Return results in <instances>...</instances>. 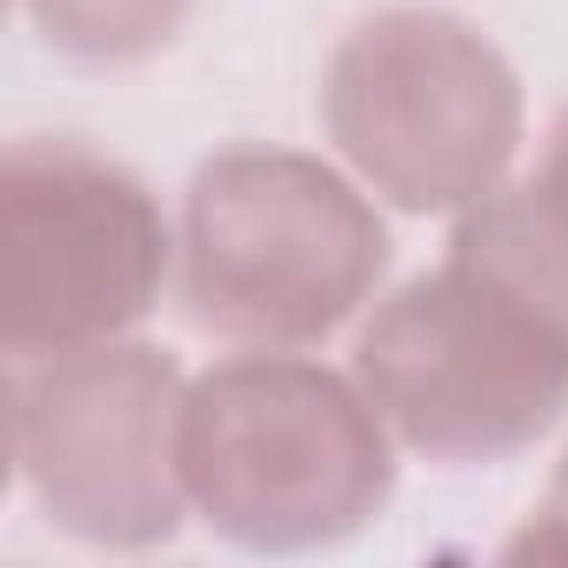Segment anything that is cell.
Returning <instances> with one entry per match:
<instances>
[{
  "mask_svg": "<svg viewBox=\"0 0 568 568\" xmlns=\"http://www.w3.org/2000/svg\"><path fill=\"white\" fill-rule=\"evenodd\" d=\"M508 555H515V561H521V555H535V561H568V455H561L548 495L535 501V515L521 521V535L508 541Z\"/></svg>",
  "mask_w": 568,
  "mask_h": 568,
  "instance_id": "obj_9",
  "label": "cell"
},
{
  "mask_svg": "<svg viewBox=\"0 0 568 568\" xmlns=\"http://www.w3.org/2000/svg\"><path fill=\"white\" fill-rule=\"evenodd\" d=\"M355 382L388 435L435 462L515 455L568 408V355L448 261L375 308Z\"/></svg>",
  "mask_w": 568,
  "mask_h": 568,
  "instance_id": "obj_6",
  "label": "cell"
},
{
  "mask_svg": "<svg viewBox=\"0 0 568 568\" xmlns=\"http://www.w3.org/2000/svg\"><path fill=\"white\" fill-rule=\"evenodd\" d=\"M187 388L168 355L141 342H88L14 355L8 435L34 501L81 541L148 548L187 508L181 475Z\"/></svg>",
  "mask_w": 568,
  "mask_h": 568,
  "instance_id": "obj_4",
  "label": "cell"
},
{
  "mask_svg": "<svg viewBox=\"0 0 568 568\" xmlns=\"http://www.w3.org/2000/svg\"><path fill=\"white\" fill-rule=\"evenodd\" d=\"M322 121L375 194L415 214H462L501 187L515 161L521 88L501 48L468 21L382 8L335 48Z\"/></svg>",
  "mask_w": 568,
  "mask_h": 568,
  "instance_id": "obj_3",
  "label": "cell"
},
{
  "mask_svg": "<svg viewBox=\"0 0 568 568\" xmlns=\"http://www.w3.org/2000/svg\"><path fill=\"white\" fill-rule=\"evenodd\" d=\"M388 227L315 154H214L181 214V295L207 335L308 348L335 335L382 281Z\"/></svg>",
  "mask_w": 568,
  "mask_h": 568,
  "instance_id": "obj_2",
  "label": "cell"
},
{
  "mask_svg": "<svg viewBox=\"0 0 568 568\" xmlns=\"http://www.w3.org/2000/svg\"><path fill=\"white\" fill-rule=\"evenodd\" d=\"M448 267L481 281L495 302H508L568 355V214L541 181L488 187L475 207H462L448 234Z\"/></svg>",
  "mask_w": 568,
  "mask_h": 568,
  "instance_id": "obj_7",
  "label": "cell"
},
{
  "mask_svg": "<svg viewBox=\"0 0 568 568\" xmlns=\"http://www.w3.org/2000/svg\"><path fill=\"white\" fill-rule=\"evenodd\" d=\"M555 201H561V214H568V114L548 128V154H541V174H535Z\"/></svg>",
  "mask_w": 568,
  "mask_h": 568,
  "instance_id": "obj_10",
  "label": "cell"
},
{
  "mask_svg": "<svg viewBox=\"0 0 568 568\" xmlns=\"http://www.w3.org/2000/svg\"><path fill=\"white\" fill-rule=\"evenodd\" d=\"M187 8L194 0H28L48 48L74 54V61H108V68L168 48L174 28L187 21Z\"/></svg>",
  "mask_w": 568,
  "mask_h": 568,
  "instance_id": "obj_8",
  "label": "cell"
},
{
  "mask_svg": "<svg viewBox=\"0 0 568 568\" xmlns=\"http://www.w3.org/2000/svg\"><path fill=\"white\" fill-rule=\"evenodd\" d=\"M168 274V221L154 194L74 148L14 141L0 161V342L54 355L134 328Z\"/></svg>",
  "mask_w": 568,
  "mask_h": 568,
  "instance_id": "obj_5",
  "label": "cell"
},
{
  "mask_svg": "<svg viewBox=\"0 0 568 568\" xmlns=\"http://www.w3.org/2000/svg\"><path fill=\"white\" fill-rule=\"evenodd\" d=\"M181 475L187 508L241 548H322L382 515L395 448L362 382L267 348L187 388Z\"/></svg>",
  "mask_w": 568,
  "mask_h": 568,
  "instance_id": "obj_1",
  "label": "cell"
}]
</instances>
